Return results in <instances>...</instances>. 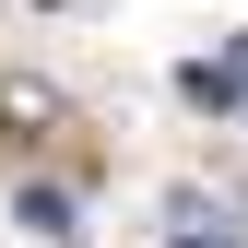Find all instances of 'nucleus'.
Returning a JSON list of instances; mask_svg holds the SVG:
<instances>
[{"label":"nucleus","mask_w":248,"mask_h":248,"mask_svg":"<svg viewBox=\"0 0 248 248\" xmlns=\"http://www.w3.org/2000/svg\"><path fill=\"white\" fill-rule=\"evenodd\" d=\"M24 225H36V236H71V225H83V213H71V201H59V189H24Z\"/></svg>","instance_id":"f03ea898"},{"label":"nucleus","mask_w":248,"mask_h":248,"mask_svg":"<svg viewBox=\"0 0 248 248\" xmlns=\"http://www.w3.org/2000/svg\"><path fill=\"white\" fill-rule=\"evenodd\" d=\"M177 248H213V236H177Z\"/></svg>","instance_id":"20e7f679"},{"label":"nucleus","mask_w":248,"mask_h":248,"mask_svg":"<svg viewBox=\"0 0 248 248\" xmlns=\"http://www.w3.org/2000/svg\"><path fill=\"white\" fill-rule=\"evenodd\" d=\"M0 118H12V130H59V95L47 83H0Z\"/></svg>","instance_id":"f257e3e1"},{"label":"nucleus","mask_w":248,"mask_h":248,"mask_svg":"<svg viewBox=\"0 0 248 248\" xmlns=\"http://www.w3.org/2000/svg\"><path fill=\"white\" fill-rule=\"evenodd\" d=\"M225 107H248V36H236V59H225Z\"/></svg>","instance_id":"7ed1b4c3"}]
</instances>
